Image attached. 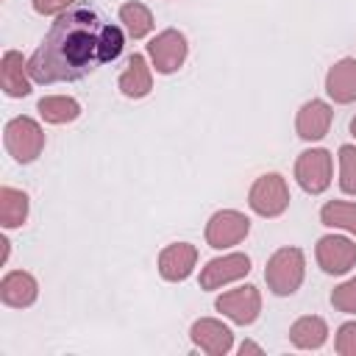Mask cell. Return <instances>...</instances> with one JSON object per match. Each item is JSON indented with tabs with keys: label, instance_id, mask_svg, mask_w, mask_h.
I'll return each instance as SVG.
<instances>
[{
	"label": "cell",
	"instance_id": "obj_2",
	"mask_svg": "<svg viewBox=\"0 0 356 356\" xmlns=\"http://www.w3.org/2000/svg\"><path fill=\"white\" fill-rule=\"evenodd\" d=\"M306 256L300 248H278L264 267V281L275 295H292L303 284Z\"/></svg>",
	"mask_w": 356,
	"mask_h": 356
},
{
	"label": "cell",
	"instance_id": "obj_13",
	"mask_svg": "<svg viewBox=\"0 0 356 356\" xmlns=\"http://www.w3.org/2000/svg\"><path fill=\"white\" fill-rule=\"evenodd\" d=\"M331 120H334V111L325 100H309L300 106V111L295 117V131L303 142H317L328 134Z\"/></svg>",
	"mask_w": 356,
	"mask_h": 356
},
{
	"label": "cell",
	"instance_id": "obj_25",
	"mask_svg": "<svg viewBox=\"0 0 356 356\" xmlns=\"http://www.w3.org/2000/svg\"><path fill=\"white\" fill-rule=\"evenodd\" d=\"M331 306H334L337 312L356 314V275L348 278L345 284L334 286V292H331Z\"/></svg>",
	"mask_w": 356,
	"mask_h": 356
},
{
	"label": "cell",
	"instance_id": "obj_15",
	"mask_svg": "<svg viewBox=\"0 0 356 356\" xmlns=\"http://www.w3.org/2000/svg\"><path fill=\"white\" fill-rule=\"evenodd\" d=\"M0 86L8 97H25L31 95V72L28 61L17 50H6L0 61Z\"/></svg>",
	"mask_w": 356,
	"mask_h": 356
},
{
	"label": "cell",
	"instance_id": "obj_26",
	"mask_svg": "<svg viewBox=\"0 0 356 356\" xmlns=\"http://www.w3.org/2000/svg\"><path fill=\"white\" fill-rule=\"evenodd\" d=\"M339 356H356V320L342 323L337 328V342H334Z\"/></svg>",
	"mask_w": 356,
	"mask_h": 356
},
{
	"label": "cell",
	"instance_id": "obj_11",
	"mask_svg": "<svg viewBox=\"0 0 356 356\" xmlns=\"http://www.w3.org/2000/svg\"><path fill=\"white\" fill-rule=\"evenodd\" d=\"M189 337H192V342H195L203 353H209V356H225V353L231 350V345H234L231 328H228L225 323L214 320V317H200V320H195L192 328H189Z\"/></svg>",
	"mask_w": 356,
	"mask_h": 356
},
{
	"label": "cell",
	"instance_id": "obj_22",
	"mask_svg": "<svg viewBox=\"0 0 356 356\" xmlns=\"http://www.w3.org/2000/svg\"><path fill=\"white\" fill-rule=\"evenodd\" d=\"M320 222L328 228H342L356 236V203L348 200H328L320 209Z\"/></svg>",
	"mask_w": 356,
	"mask_h": 356
},
{
	"label": "cell",
	"instance_id": "obj_10",
	"mask_svg": "<svg viewBox=\"0 0 356 356\" xmlns=\"http://www.w3.org/2000/svg\"><path fill=\"white\" fill-rule=\"evenodd\" d=\"M250 273V256L245 253H228L206 261L200 270V289H220L231 281H239Z\"/></svg>",
	"mask_w": 356,
	"mask_h": 356
},
{
	"label": "cell",
	"instance_id": "obj_7",
	"mask_svg": "<svg viewBox=\"0 0 356 356\" xmlns=\"http://www.w3.org/2000/svg\"><path fill=\"white\" fill-rule=\"evenodd\" d=\"M186 53H189L186 36L175 28H167V31L156 33L147 44V56H150L156 72H161V75H170V72L181 70L184 61H186Z\"/></svg>",
	"mask_w": 356,
	"mask_h": 356
},
{
	"label": "cell",
	"instance_id": "obj_9",
	"mask_svg": "<svg viewBox=\"0 0 356 356\" xmlns=\"http://www.w3.org/2000/svg\"><path fill=\"white\" fill-rule=\"evenodd\" d=\"M317 264L323 273L328 275H345L350 267H356V242H350L348 236H320L317 248H314Z\"/></svg>",
	"mask_w": 356,
	"mask_h": 356
},
{
	"label": "cell",
	"instance_id": "obj_28",
	"mask_svg": "<svg viewBox=\"0 0 356 356\" xmlns=\"http://www.w3.org/2000/svg\"><path fill=\"white\" fill-rule=\"evenodd\" d=\"M239 353H242V356H245V353H261V348H259L256 342H250V339H248V342H242V345H239Z\"/></svg>",
	"mask_w": 356,
	"mask_h": 356
},
{
	"label": "cell",
	"instance_id": "obj_17",
	"mask_svg": "<svg viewBox=\"0 0 356 356\" xmlns=\"http://www.w3.org/2000/svg\"><path fill=\"white\" fill-rule=\"evenodd\" d=\"M120 92L131 100H139V97H147L150 89H153V75H150V67H147V58L142 53H134L128 58V67L122 70L120 81H117Z\"/></svg>",
	"mask_w": 356,
	"mask_h": 356
},
{
	"label": "cell",
	"instance_id": "obj_20",
	"mask_svg": "<svg viewBox=\"0 0 356 356\" xmlns=\"http://www.w3.org/2000/svg\"><path fill=\"white\" fill-rule=\"evenodd\" d=\"M28 220V195L14 186H0V225L19 228Z\"/></svg>",
	"mask_w": 356,
	"mask_h": 356
},
{
	"label": "cell",
	"instance_id": "obj_21",
	"mask_svg": "<svg viewBox=\"0 0 356 356\" xmlns=\"http://www.w3.org/2000/svg\"><path fill=\"white\" fill-rule=\"evenodd\" d=\"M120 22L125 25L128 36H134V39H142V36H147L153 31V14H150V8L145 3H136V0L120 6Z\"/></svg>",
	"mask_w": 356,
	"mask_h": 356
},
{
	"label": "cell",
	"instance_id": "obj_14",
	"mask_svg": "<svg viewBox=\"0 0 356 356\" xmlns=\"http://www.w3.org/2000/svg\"><path fill=\"white\" fill-rule=\"evenodd\" d=\"M39 298V284L25 270H11L0 281V300L11 309H25Z\"/></svg>",
	"mask_w": 356,
	"mask_h": 356
},
{
	"label": "cell",
	"instance_id": "obj_5",
	"mask_svg": "<svg viewBox=\"0 0 356 356\" xmlns=\"http://www.w3.org/2000/svg\"><path fill=\"white\" fill-rule=\"evenodd\" d=\"M331 153L323 150V147H312V150H303L295 161V181L300 184L303 192L309 195H320L331 186Z\"/></svg>",
	"mask_w": 356,
	"mask_h": 356
},
{
	"label": "cell",
	"instance_id": "obj_6",
	"mask_svg": "<svg viewBox=\"0 0 356 356\" xmlns=\"http://www.w3.org/2000/svg\"><path fill=\"white\" fill-rule=\"evenodd\" d=\"M250 231V220L236 211V209H222V211H214L206 222V242L209 248L214 250H225V248H234L239 245Z\"/></svg>",
	"mask_w": 356,
	"mask_h": 356
},
{
	"label": "cell",
	"instance_id": "obj_23",
	"mask_svg": "<svg viewBox=\"0 0 356 356\" xmlns=\"http://www.w3.org/2000/svg\"><path fill=\"white\" fill-rule=\"evenodd\" d=\"M339 189L345 195H356V147L353 145L339 147Z\"/></svg>",
	"mask_w": 356,
	"mask_h": 356
},
{
	"label": "cell",
	"instance_id": "obj_16",
	"mask_svg": "<svg viewBox=\"0 0 356 356\" xmlns=\"http://www.w3.org/2000/svg\"><path fill=\"white\" fill-rule=\"evenodd\" d=\"M325 92L334 103H353L356 100V58H339L325 72Z\"/></svg>",
	"mask_w": 356,
	"mask_h": 356
},
{
	"label": "cell",
	"instance_id": "obj_18",
	"mask_svg": "<svg viewBox=\"0 0 356 356\" xmlns=\"http://www.w3.org/2000/svg\"><path fill=\"white\" fill-rule=\"evenodd\" d=\"M328 339V325L323 317L317 314H306V317H298L292 325H289V342L295 348H303V350H317L323 348Z\"/></svg>",
	"mask_w": 356,
	"mask_h": 356
},
{
	"label": "cell",
	"instance_id": "obj_27",
	"mask_svg": "<svg viewBox=\"0 0 356 356\" xmlns=\"http://www.w3.org/2000/svg\"><path fill=\"white\" fill-rule=\"evenodd\" d=\"M78 0H33V11L36 14H64L67 8H72Z\"/></svg>",
	"mask_w": 356,
	"mask_h": 356
},
{
	"label": "cell",
	"instance_id": "obj_12",
	"mask_svg": "<svg viewBox=\"0 0 356 356\" xmlns=\"http://www.w3.org/2000/svg\"><path fill=\"white\" fill-rule=\"evenodd\" d=\"M197 264V248L189 242H172L159 253V273L164 281H184Z\"/></svg>",
	"mask_w": 356,
	"mask_h": 356
},
{
	"label": "cell",
	"instance_id": "obj_1",
	"mask_svg": "<svg viewBox=\"0 0 356 356\" xmlns=\"http://www.w3.org/2000/svg\"><path fill=\"white\" fill-rule=\"evenodd\" d=\"M100 17L86 6H72L50 25L36 53L28 58V72L36 83L78 81L89 75L100 58Z\"/></svg>",
	"mask_w": 356,
	"mask_h": 356
},
{
	"label": "cell",
	"instance_id": "obj_29",
	"mask_svg": "<svg viewBox=\"0 0 356 356\" xmlns=\"http://www.w3.org/2000/svg\"><path fill=\"white\" fill-rule=\"evenodd\" d=\"M0 245H3V261H6V259H8V239L3 236V239H0Z\"/></svg>",
	"mask_w": 356,
	"mask_h": 356
},
{
	"label": "cell",
	"instance_id": "obj_3",
	"mask_svg": "<svg viewBox=\"0 0 356 356\" xmlns=\"http://www.w3.org/2000/svg\"><path fill=\"white\" fill-rule=\"evenodd\" d=\"M3 145L19 164H31L44 150V131L33 117H14L3 128Z\"/></svg>",
	"mask_w": 356,
	"mask_h": 356
},
{
	"label": "cell",
	"instance_id": "obj_30",
	"mask_svg": "<svg viewBox=\"0 0 356 356\" xmlns=\"http://www.w3.org/2000/svg\"><path fill=\"white\" fill-rule=\"evenodd\" d=\"M350 134H353V136H356V117H353V120H350Z\"/></svg>",
	"mask_w": 356,
	"mask_h": 356
},
{
	"label": "cell",
	"instance_id": "obj_19",
	"mask_svg": "<svg viewBox=\"0 0 356 356\" xmlns=\"http://www.w3.org/2000/svg\"><path fill=\"white\" fill-rule=\"evenodd\" d=\"M36 108H39L42 120L50 125H64V122H72L81 117V103L67 95H47L36 103Z\"/></svg>",
	"mask_w": 356,
	"mask_h": 356
},
{
	"label": "cell",
	"instance_id": "obj_4",
	"mask_svg": "<svg viewBox=\"0 0 356 356\" xmlns=\"http://www.w3.org/2000/svg\"><path fill=\"white\" fill-rule=\"evenodd\" d=\"M289 186L286 178L278 172H264L253 181L250 192H248V206L259 214V217H278L289 209Z\"/></svg>",
	"mask_w": 356,
	"mask_h": 356
},
{
	"label": "cell",
	"instance_id": "obj_24",
	"mask_svg": "<svg viewBox=\"0 0 356 356\" xmlns=\"http://www.w3.org/2000/svg\"><path fill=\"white\" fill-rule=\"evenodd\" d=\"M122 44H125L122 31L117 25H103V31H100V58H103V64L114 61L122 53Z\"/></svg>",
	"mask_w": 356,
	"mask_h": 356
},
{
	"label": "cell",
	"instance_id": "obj_8",
	"mask_svg": "<svg viewBox=\"0 0 356 356\" xmlns=\"http://www.w3.org/2000/svg\"><path fill=\"white\" fill-rule=\"evenodd\" d=\"M214 309L222 312L236 325H250V323H256V317L261 312V295H259V289L253 284H245V286L222 292L214 300Z\"/></svg>",
	"mask_w": 356,
	"mask_h": 356
}]
</instances>
